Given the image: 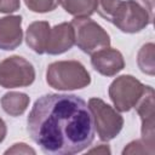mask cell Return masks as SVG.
Returning <instances> with one entry per match:
<instances>
[{
  "instance_id": "obj_1",
  "label": "cell",
  "mask_w": 155,
  "mask_h": 155,
  "mask_svg": "<svg viewBox=\"0 0 155 155\" xmlns=\"http://www.w3.org/2000/svg\"><path fill=\"white\" fill-rule=\"evenodd\" d=\"M27 130L41 151L74 155L94 139V124L87 103L75 94L47 93L39 97L27 119Z\"/></svg>"
},
{
  "instance_id": "obj_2",
  "label": "cell",
  "mask_w": 155,
  "mask_h": 155,
  "mask_svg": "<svg viewBox=\"0 0 155 155\" xmlns=\"http://www.w3.org/2000/svg\"><path fill=\"white\" fill-rule=\"evenodd\" d=\"M154 19V0H119L110 17L122 33L134 34L145 29Z\"/></svg>"
},
{
  "instance_id": "obj_3",
  "label": "cell",
  "mask_w": 155,
  "mask_h": 155,
  "mask_svg": "<svg viewBox=\"0 0 155 155\" xmlns=\"http://www.w3.org/2000/svg\"><path fill=\"white\" fill-rule=\"evenodd\" d=\"M46 82L58 91L81 90L91 84V75L79 61H57L47 67Z\"/></svg>"
},
{
  "instance_id": "obj_4",
  "label": "cell",
  "mask_w": 155,
  "mask_h": 155,
  "mask_svg": "<svg viewBox=\"0 0 155 155\" xmlns=\"http://www.w3.org/2000/svg\"><path fill=\"white\" fill-rule=\"evenodd\" d=\"M70 23L74 28L75 45L82 52L93 54L110 46V36L107 30L90 17H74Z\"/></svg>"
},
{
  "instance_id": "obj_5",
  "label": "cell",
  "mask_w": 155,
  "mask_h": 155,
  "mask_svg": "<svg viewBox=\"0 0 155 155\" xmlns=\"http://www.w3.org/2000/svg\"><path fill=\"white\" fill-rule=\"evenodd\" d=\"M87 105L92 114L94 130L99 139L103 142L114 139L124 127V117L120 113L97 97L90 98Z\"/></svg>"
},
{
  "instance_id": "obj_6",
  "label": "cell",
  "mask_w": 155,
  "mask_h": 155,
  "mask_svg": "<svg viewBox=\"0 0 155 155\" xmlns=\"http://www.w3.org/2000/svg\"><path fill=\"white\" fill-rule=\"evenodd\" d=\"M144 90L145 85L134 76L121 75L113 80L108 93L115 109L120 113H125L134 108L139 98L143 96Z\"/></svg>"
},
{
  "instance_id": "obj_7",
  "label": "cell",
  "mask_w": 155,
  "mask_h": 155,
  "mask_svg": "<svg viewBox=\"0 0 155 155\" xmlns=\"http://www.w3.org/2000/svg\"><path fill=\"white\" fill-rule=\"evenodd\" d=\"M35 80L33 64L21 56H10L0 62V86L17 88L30 86Z\"/></svg>"
},
{
  "instance_id": "obj_8",
  "label": "cell",
  "mask_w": 155,
  "mask_h": 155,
  "mask_svg": "<svg viewBox=\"0 0 155 155\" xmlns=\"http://www.w3.org/2000/svg\"><path fill=\"white\" fill-rule=\"evenodd\" d=\"M142 121V140L154 149L155 145V111H154V88L145 85L143 96L134 105Z\"/></svg>"
},
{
  "instance_id": "obj_9",
  "label": "cell",
  "mask_w": 155,
  "mask_h": 155,
  "mask_svg": "<svg viewBox=\"0 0 155 155\" xmlns=\"http://www.w3.org/2000/svg\"><path fill=\"white\" fill-rule=\"evenodd\" d=\"M91 64L97 73L110 78L125 68V59L119 50L109 46L91 54Z\"/></svg>"
},
{
  "instance_id": "obj_10",
  "label": "cell",
  "mask_w": 155,
  "mask_h": 155,
  "mask_svg": "<svg viewBox=\"0 0 155 155\" xmlns=\"http://www.w3.org/2000/svg\"><path fill=\"white\" fill-rule=\"evenodd\" d=\"M75 45V34L71 23L63 22L56 24L50 30V36L46 46V53L57 56L69 51Z\"/></svg>"
},
{
  "instance_id": "obj_11",
  "label": "cell",
  "mask_w": 155,
  "mask_h": 155,
  "mask_svg": "<svg viewBox=\"0 0 155 155\" xmlns=\"http://www.w3.org/2000/svg\"><path fill=\"white\" fill-rule=\"evenodd\" d=\"M22 17L5 16L0 18V50L12 51L22 44Z\"/></svg>"
},
{
  "instance_id": "obj_12",
  "label": "cell",
  "mask_w": 155,
  "mask_h": 155,
  "mask_svg": "<svg viewBox=\"0 0 155 155\" xmlns=\"http://www.w3.org/2000/svg\"><path fill=\"white\" fill-rule=\"evenodd\" d=\"M50 23L46 21H36L28 25L25 33V42L35 53H46V46L50 36Z\"/></svg>"
},
{
  "instance_id": "obj_13",
  "label": "cell",
  "mask_w": 155,
  "mask_h": 155,
  "mask_svg": "<svg viewBox=\"0 0 155 155\" xmlns=\"http://www.w3.org/2000/svg\"><path fill=\"white\" fill-rule=\"evenodd\" d=\"M30 98L27 93L23 92H7L1 97V107L6 114L10 116H19L24 114L27 108L29 107Z\"/></svg>"
},
{
  "instance_id": "obj_14",
  "label": "cell",
  "mask_w": 155,
  "mask_h": 155,
  "mask_svg": "<svg viewBox=\"0 0 155 155\" xmlns=\"http://www.w3.org/2000/svg\"><path fill=\"white\" fill-rule=\"evenodd\" d=\"M64 11L74 17H90L96 12L97 0H59Z\"/></svg>"
},
{
  "instance_id": "obj_15",
  "label": "cell",
  "mask_w": 155,
  "mask_h": 155,
  "mask_svg": "<svg viewBox=\"0 0 155 155\" xmlns=\"http://www.w3.org/2000/svg\"><path fill=\"white\" fill-rule=\"evenodd\" d=\"M154 44L148 42L140 47L137 54V64L139 69L148 74V75H154L155 74V64H154Z\"/></svg>"
},
{
  "instance_id": "obj_16",
  "label": "cell",
  "mask_w": 155,
  "mask_h": 155,
  "mask_svg": "<svg viewBox=\"0 0 155 155\" xmlns=\"http://www.w3.org/2000/svg\"><path fill=\"white\" fill-rule=\"evenodd\" d=\"M25 6L36 13H46L56 10L59 0H24Z\"/></svg>"
},
{
  "instance_id": "obj_17",
  "label": "cell",
  "mask_w": 155,
  "mask_h": 155,
  "mask_svg": "<svg viewBox=\"0 0 155 155\" xmlns=\"http://www.w3.org/2000/svg\"><path fill=\"white\" fill-rule=\"evenodd\" d=\"M122 154H154V149L148 147L142 139H137L128 143L127 147H125L122 150Z\"/></svg>"
},
{
  "instance_id": "obj_18",
  "label": "cell",
  "mask_w": 155,
  "mask_h": 155,
  "mask_svg": "<svg viewBox=\"0 0 155 155\" xmlns=\"http://www.w3.org/2000/svg\"><path fill=\"white\" fill-rule=\"evenodd\" d=\"M21 7V0H0V12L12 13Z\"/></svg>"
},
{
  "instance_id": "obj_19",
  "label": "cell",
  "mask_w": 155,
  "mask_h": 155,
  "mask_svg": "<svg viewBox=\"0 0 155 155\" xmlns=\"http://www.w3.org/2000/svg\"><path fill=\"white\" fill-rule=\"evenodd\" d=\"M35 153L36 151L25 143H16L5 151V154H33V155Z\"/></svg>"
},
{
  "instance_id": "obj_20",
  "label": "cell",
  "mask_w": 155,
  "mask_h": 155,
  "mask_svg": "<svg viewBox=\"0 0 155 155\" xmlns=\"http://www.w3.org/2000/svg\"><path fill=\"white\" fill-rule=\"evenodd\" d=\"M88 153L90 154H94V153H97V154H110V149H109L108 145L102 144V145H99V147H97L94 149L88 150Z\"/></svg>"
},
{
  "instance_id": "obj_21",
  "label": "cell",
  "mask_w": 155,
  "mask_h": 155,
  "mask_svg": "<svg viewBox=\"0 0 155 155\" xmlns=\"http://www.w3.org/2000/svg\"><path fill=\"white\" fill-rule=\"evenodd\" d=\"M6 133H7L6 124H5V121L0 117V144L4 142V139H5V137H6Z\"/></svg>"
}]
</instances>
